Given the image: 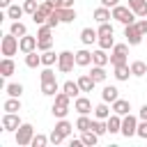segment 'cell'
Wrapping results in <instances>:
<instances>
[{
	"mask_svg": "<svg viewBox=\"0 0 147 147\" xmlns=\"http://www.w3.org/2000/svg\"><path fill=\"white\" fill-rule=\"evenodd\" d=\"M44 80H55V74H53L51 69H44V71H41V83H44Z\"/></svg>",
	"mask_w": 147,
	"mask_h": 147,
	"instance_id": "obj_49",
	"label": "cell"
},
{
	"mask_svg": "<svg viewBox=\"0 0 147 147\" xmlns=\"http://www.w3.org/2000/svg\"><path fill=\"white\" fill-rule=\"evenodd\" d=\"M129 110H131V103H129L126 99L113 101V113H117V115H129Z\"/></svg>",
	"mask_w": 147,
	"mask_h": 147,
	"instance_id": "obj_13",
	"label": "cell"
},
{
	"mask_svg": "<svg viewBox=\"0 0 147 147\" xmlns=\"http://www.w3.org/2000/svg\"><path fill=\"white\" fill-rule=\"evenodd\" d=\"M90 76L94 78V83H103V80H106V69H103V67H99V64H94Z\"/></svg>",
	"mask_w": 147,
	"mask_h": 147,
	"instance_id": "obj_30",
	"label": "cell"
},
{
	"mask_svg": "<svg viewBox=\"0 0 147 147\" xmlns=\"http://www.w3.org/2000/svg\"><path fill=\"white\" fill-rule=\"evenodd\" d=\"M94 18H96L99 23H106L108 18H113V11H110L108 7H103V5H101L99 9H94Z\"/></svg>",
	"mask_w": 147,
	"mask_h": 147,
	"instance_id": "obj_18",
	"label": "cell"
},
{
	"mask_svg": "<svg viewBox=\"0 0 147 147\" xmlns=\"http://www.w3.org/2000/svg\"><path fill=\"white\" fill-rule=\"evenodd\" d=\"M113 53H122V55H126V53H129V46H126V44H115V46H113Z\"/></svg>",
	"mask_w": 147,
	"mask_h": 147,
	"instance_id": "obj_48",
	"label": "cell"
},
{
	"mask_svg": "<svg viewBox=\"0 0 147 147\" xmlns=\"http://www.w3.org/2000/svg\"><path fill=\"white\" fill-rule=\"evenodd\" d=\"M67 113H69V108H64V106H53V115H55L57 119H64Z\"/></svg>",
	"mask_w": 147,
	"mask_h": 147,
	"instance_id": "obj_43",
	"label": "cell"
},
{
	"mask_svg": "<svg viewBox=\"0 0 147 147\" xmlns=\"http://www.w3.org/2000/svg\"><path fill=\"white\" fill-rule=\"evenodd\" d=\"M69 133H71V124H69L67 119H60V122L55 124L53 133H51V142H53V145H60V142H62Z\"/></svg>",
	"mask_w": 147,
	"mask_h": 147,
	"instance_id": "obj_2",
	"label": "cell"
},
{
	"mask_svg": "<svg viewBox=\"0 0 147 147\" xmlns=\"http://www.w3.org/2000/svg\"><path fill=\"white\" fill-rule=\"evenodd\" d=\"M113 18H117V21L124 23V25H131V23H136V11H133L131 7L117 5V7H113Z\"/></svg>",
	"mask_w": 147,
	"mask_h": 147,
	"instance_id": "obj_1",
	"label": "cell"
},
{
	"mask_svg": "<svg viewBox=\"0 0 147 147\" xmlns=\"http://www.w3.org/2000/svg\"><path fill=\"white\" fill-rule=\"evenodd\" d=\"M62 92H67L69 96H78V92H80V85H78V80L74 83V80H67L64 85H62Z\"/></svg>",
	"mask_w": 147,
	"mask_h": 147,
	"instance_id": "obj_23",
	"label": "cell"
},
{
	"mask_svg": "<svg viewBox=\"0 0 147 147\" xmlns=\"http://www.w3.org/2000/svg\"><path fill=\"white\" fill-rule=\"evenodd\" d=\"M122 133H124L126 138L138 136V119H136L133 115H124V119H122Z\"/></svg>",
	"mask_w": 147,
	"mask_h": 147,
	"instance_id": "obj_7",
	"label": "cell"
},
{
	"mask_svg": "<svg viewBox=\"0 0 147 147\" xmlns=\"http://www.w3.org/2000/svg\"><path fill=\"white\" fill-rule=\"evenodd\" d=\"M48 140H51V138H46V136H41V133H37V136L32 138V142H30V145H32V147H44V145H46Z\"/></svg>",
	"mask_w": 147,
	"mask_h": 147,
	"instance_id": "obj_41",
	"label": "cell"
},
{
	"mask_svg": "<svg viewBox=\"0 0 147 147\" xmlns=\"http://www.w3.org/2000/svg\"><path fill=\"white\" fill-rule=\"evenodd\" d=\"M48 2H51L55 9H60V7H62V0H48Z\"/></svg>",
	"mask_w": 147,
	"mask_h": 147,
	"instance_id": "obj_53",
	"label": "cell"
},
{
	"mask_svg": "<svg viewBox=\"0 0 147 147\" xmlns=\"http://www.w3.org/2000/svg\"><path fill=\"white\" fill-rule=\"evenodd\" d=\"M57 57H60V55H55L53 51H44V55H41V64H44V67H51V64H55Z\"/></svg>",
	"mask_w": 147,
	"mask_h": 147,
	"instance_id": "obj_33",
	"label": "cell"
},
{
	"mask_svg": "<svg viewBox=\"0 0 147 147\" xmlns=\"http://www.w3.org/2000/svg\"><path fill=\"white\" fill-rule=\"evenodd\" d=\"M101 99H103L106 103H108V101H117V99H119V90L113 87V85H106L103 92H101Z\"/></svg>",
	"mask_w": 147,
	"mask_h": 147,
	"instance_id": "obj_12",
	"label": "cell"
},
{
	"mask_svg": "<svg viewBox=\"0 0 147 147\" xmlns=\"http://www.w3.org/2000/svg\"><path fill=\"white\" fill-rule=\"evenodd\" d=\"M140 119H147V103L140 108Z\"/></svg>",
	"mask_w": 147,
	"mask_h": 147,
	"instance_id": "obj_52",
	"label": "cell"
},
{
	"mask_svg": "<svg viewBox=\"0 0 147 147\" xmlns=\"http://www.w3.org/2000/svg\"><path fill=\"white\" fill-rule=\"evenodd\" d=\"M92 62L99 64V67H106V64H108V55L103 53V48H99V51L92 53Z\"/></svg>",
	"mask_w": 147,
	"mask_h": 147,
	"instance_id": "obj_24",
	"label": "cell"
},
{
	"mask_svg": "<svg viewBox=\"0 0 147 147\" xmlns=\"http://www.w3.org/2000/svg\"><path fill=\"white\" fill-rule=\"evenodd\" d=\"M138 136H140V138H145V140H147V119H142V122H140V124H138Z\"/></svg>",
	"mask_w": 147,
	"mask_h": 147,
	"instance_id": "obj_47",
	"label": "cell"
},
{
	"mask_svg": "<svg viewBox=\"0 0 147 147\" xmlns=\"http://www.w3.org/2000/svg\"><path fill=\"white\" fill-rule=\"evenodd\" d=\"M92 131L99 133V136H103V133L108 131V124H103L101 119H94V122H92Z\"/></svg>",
	"mask_w": 147,
	"mask_h": 147,
	"instance_id": "obj_39",
	"label": "cell"
},
{
	"mask_svg": "<svg viewBox=\"0 0 147 147\" xmlns=\"http://www.w3.org/2000/svg\"><path fill=\"white\" fill-rule=\"evenodd\" d=\"M131 74H133V76H145V74H147V64H145L142 60H136V62L131 64Z\"/></svg>",
	"mask_w": 147,
	"mask_h": 147,
	"instance_id": "obj_28",
	"label": "cell"
},
{
	"mask_svg": "<svg viewBox=\"0 0 147 147\" xmlns=\"http://www.w3.org/2000/svg\"><path fill=\"white\" fill-rule=\"evenodd\" d=\"M18 126H21L18 115H16V113H5V117H2V129H5V131H16Z\"/></svg>",
	"mask_w": 147,
	"mask_h": 147,
	"instance_id": "obj_9",
	"label": "cell"
},
{
	"mask_svg": "<svg viewBox=\"0 0 147 147\" xmlns=\"http://www.w3.org/2000/svg\"><path fill=\"white\" fill-rule=\"evenodd\" d=\"M74 108H76L80 115H87V113H92V103H90V99H85V96H78V99L74 101Z\"/></svg>",
	"mask_w": 147,
	"mask_h": 147,
	"instance_id": "obj_10",
	"label": "cell"
},
{
	"mask_svg": "<svg viewBox=\"0 0 147 147\" xmlns=\"http://www.w3.org/2000/svg\"><path fill=\"white\" fill-rule=\"evenodd\" d=\"M101 5L110 9V7H117V5H119V0H101Z\"/></svg>",
	"mask_w": 147,
	"mask_h": 147,
	"instance_id": "obj_51",
	"label": "cell"
},
{
	"mask_svg": "<svg viewBox=\"0 0 147 147\" xmlns=\"http://www.w3.org/2000/svg\"><path fill=\"white\" fill-rule=\"evenodd\" d=\"M14 69H16V67H14V62H11V57H5V60L0 62V76H2V78H7V76H11V74H14Z\"/></svg>",
	"mask_w": 147,
	"mask_h": 147,
	"instance_id": "obj_16",
	"label": "cell"
},
{
	"mask_svg": "<svg viewBox=\"0 0 147 147\" xmlns=\"http://www.w3.org/2000/svg\"><path fill=\"white\" fill-rule=\"evenodd\" d=\"M76 129H78V131H90V129H92V119H90L87 115H80L78 122H76Z\"/></svg>",
	"mask_w": 147,
	"mask_h": 147,
	"instance_id": "obj_32",
	"label": "cell"
},
{
	"mask_svg": "<svg viewBox=\"0 0 147 147\" xmlns=\"http://www.w3.org/2000/svg\"><path fill=\"white\" fill-rule=\"evenodd\" d=\"M57 14H60V21H62V23H71V21L76 18L74 7H62V9H57Z\"/></svg>",
	"mask_w": 147,
	"mask_h": 147,
	"instance_id": "obj_19",
	"label": "cell"
},
{
	"mask_svg": "<svg viewBox=\"0 0 147 147\" xmlns=\"http://www.w3.org/2000/svg\"><path fill=\"white\" fill-rule=\"evenodd\" d=\"M23 9H25L28 14H34V11L39 9V5H37V0H25V5H23Z\"/></svg>",
	"mask_w": 147,
	"mask_h": 147,
	"instance_id": "obj_46",
	"label": "cell"
},
{
	"mask_svg": "<svg viewBox=\"0 0 147 147\" xmlns=\"http://www.w3.org/2000/svg\"><path fill=\"white\" fill-rule=\"evenodd\" d=\"M18 48H21V44H18L16 34H11V32H9V34H5V37H2V55H5V57H11Z\"/></svg>",
	"mask_w": 147,
	"mask_h": 147,
	"instance_id": "obj_6",
	"label": "cell"
},
{
	"mask_svg": "<svg viewBox=\"0 0 147 147\" xmlns=\"http://www.w3.org/2000/svg\"><path fill=\"white\" fill-rule=\"evenodd\" d=\"M136 25H138V30H140V32H142V37H145V34H147V21H138Z\"/></svg>",
	"mask_w": 147,
	"mask_h": 147,
	"instance_id": "obj_50",
	"label": "cell"
},
{
	"mask_svg": "<svg viewBox=\"0 0 147 147\" xmlns=\"http://www.w3.org/2000/svg\"><path fill=\"white\" fill-rule=\"evenodd\" d=\"M7 94L9 96H21L23 94V85L21 83H9L7 85Z\"/></svg>",
	"mask_w": 147,
	"mask_h": 147,
	"instance_id": "obj_36",
	"label": "cell"
},
{
	"mask_svg": "<svg viewBox=\"0 0 147 147\" xmlns=\"http://www.w3.org/2000/svg\"><path fill=\"white\" fill-rule=\"evenodd\" d=\"M5 110H7V113H18V110H21V101H18V96H9V99L5 101Z\"/></svg>",
	"mask_w": 147,
	"mask_h": 147,
	"instance_id": "obj_26",
	"label": "cell"
},
{
	"mask_svg": "<svg viewBox=\"0 0 147 147\" xmlns=\"http://www.w3.org/2000/svg\"><path fill=\"white\" fill-rule=\"evenodd\" d=\"M53 46V39H37V48L39 51H51Z\"/></svg>",
	"mask_w": 147,
	"mask_h": 147,
	"instance_id": "obj_45",
	"label": "cell"
},
{
	"mask_svg": "<svg viewBox=\"0 0 147 147\" xmlns=\"http://www.w3.org/2000/svg\"><path fill=\"white\" fill-rule=\"evenodd\" d=\"M57 80H44L41 83V94H46V96H55L57 94Z\"/></svg>",
	"mask_w": 147,
	"mask_h": 147,
	"instance_id": "obj_15",
	"label": "cell"
},
{
	"mask_svg": "<svg viewBox=\"0 0 147 147\" xmlns=\"http://www.w3.org/2000/svg\"><path fill=\"white\" fill-rule=\"evenodd\" d=\"M94 117H96V119H108V117H110V110H108L106 101H103V103H99V106L94 108Z\"/></svg>",
	"mask_w": 147,
	"mask_h": 147,
	"instance_id": "obj_31",
	"label": "cell"
},
{
	"mask_svg": "<svg viewBox=\"0 0 147 147\" xmlns=\"http://www.w3.org/2000/svg\"><path fill=\"white\" fill-rule=\"evenodd\" d=\"M74 64H76V53H71V51H62L60 57H57V69H60L62 74H69V71L74 69Z\"/></svg>",
	"mask_w": 147,
	"mask_h": 147,
	"instance_id": "obj_4",
	"label": "cell"
},
{
	"mask_svg": "<svg viewBox=\"0 0 147 147\" xmlns=\"http://www.w3.org/2000/svg\"><path fill=\"white\" fill-rule=\"evenodd\" d=\"M51 30H53V28H51L48 23H44V25L39 28V32H37V39H53V37H51Z\"/></svg>",
	"mask_w": 147,
	"mask_h": 147,
	"instance_id": "obj_38",
	"label": "cell"
},
{
	"mask_svg": "<svg viewBox=\"0 0 147 147\" xmlns=\"http://www.w3.org/2000/svg\"><path fill=\"white\" fill-rule=\"evenodd\" d=\"M0 7H9V0H0Z\"/></svg>",
	"mask_w": 147,
	"mask_h": 147,
	"instance_id": "obj_55",
	"label": "cell"
},
{
	"mask_svg": "<svg viewBox=\"0 0 147 147\" xmlns=\"http://www.w3.org/2000/svg\"><path fill=\"white\" fill-rule=\"evenodd\" d=\"M124 37H126V41H129L131 46H136V44H140V41H142V32L138 30V25H136V23H131V25H126V28H124Z\"/></svg>",
	"mask_w": 147,
	"mask_h": 147,
	"instance_id": "obj_8",
	"label": "cell"
},
{
	"mask_svg": "<svg viewBox=\"0 0 147 147\" xmlns=\"http://www.w3.org/2000/svg\"><path fill=\"white\" fill-rule=\"evenodd\" d=\"M106 124H108V131H110V133H117V131H122V119H119V115H117V113H115V115H110Z\"/></svg>",
	"mask_w": 147,
	"mask_h": 147,
	"instance_id": "obj_21",
	"label": "cell"
},
{
	"mask_svg": "<svg viewBox=\"0 0 147 147\" xmlns=\"http://www.w3.org/2000/svg\"><path fill=\"white\" fill-rule=\"evenodd\" d=\"M96 41H99V48H103V51H106V48H110V46H115V39H113V34H106V37H99Z\"/></svg>",
	"mask_w": 147,
	"mask_h": 147,
	"instance_id": "obj_37",
	"label": "cell"
},
{
	"mask_svg": "<svg viewBox=\"0 0 147 147\" xmlns=\"http://www.w3.org/2000/svg\"><path fill=\"white\" fill-rule=\"evenodd\" d=\"M78 85H80V92H92V87H94V78H92L90 74H83V76L78 78Z\"/></svg>",
	"mask_w": 147,
	"mask_h": 147,
	"instance_id": "obj_17",
	"label": "cell"
},
{
	"mask_svg": "<svg viewBox=\"0 0 147 147\" xmlns=\"http://www.w3.org/2000/svg\"><path fill=\"white\" fill-rule=\"evenodd\" d=\"M110 64H113V67L126 64V55H122V53H113V55H110Z\"/></svg>",
	"mask_w": 147,
	"mask_h": 147,
	"instance_id": "obj_40",
	"label": "cell"
},
{
	"mask_svg": "<svg viewBox=\"0 0 147 147\" xmlns=\"http://www.w3.org/2000/svg\"><path fill=\"white\" fill-rule=\"evenodd\" d=\"M76 64H78V67L92 64V53H90V51H78V53H76Z\"/></svg>",
	"mask_w": 147,
	"mask_h": 147,
	"instance_id": "obj_20",
	"label": "cell"
},
{
	"mask_svg": "<svg viewBox=\"0 0 147 147\" xmlns=\"http://www.w3.org/2000/svg\"><path fill=\"white\" fill-rule=\"evenodd\" d=\"M32 138H34V129H32V124H21V126L16 129V145H18V147L30 145Z\"/></svg>",
	"mask_w": 147,
	"mask_h": 147,
	"instance_id": "obj_3",
	"label": "cell"
},
{
	"mask_svg": "<svg viewBox=\"0 0 147 147\" xmlns=\"http://www.w3.org/2000/svg\"><path fill=\"white\" fill-rule=\"evenodd\" d=\"M11 34H16V37H25L28 30H25V25H23L21 21H14V23H11Z\"/></svg>",
	"mask_w": 147,
	"mask_h": 147,
	"instance_id": "obj_35",
	"label": "cell"
},
{
	"mask_svg": "<svg viewBox=\"0 0 147 147\" xmlns=\"http://www.w3.org/2000/svg\"><path fill=\"white\" fill-rule=\"evenodd\" d=\"M96 138H99V133H94V131L90 129V131H83V138H80V140H83V145L94 147V145H96Z\"/></svg>",
	"mask_w": 147,
	"mask_h": 147,
	"instance_id": "obj_27",
	"label": "cell"
},
{
	"mask_svg": "<svg viewBox=\"0 0 147 147\" xmlns=\"http://www.w3.org/2000/svg\"><path fill=\"white\" fill-rule=\"evenodd\" d=\"M129 74H131V67H126V64L115 67V78L117 80H129Z\"/></svg>",
	"mask_w": 147,
	"mask_h": 147,
	"instance_id": "obj_29",
	"label": "cell"
},
{
	"mask_svg": "<svg viewBox=\"0 0 147 147\" xmlns=\"http://www.w3.org/2000/svg\"><path fill=\"white\" fill-rule=\"evenodd\" d=\"M129 7L136 11V16H147V0H129Z\"/></svg>",
	"mask_w": 147,
	"mask_h": 147,
	"instance_id": "obj_14",
	"label": "cell"
},
{
	"mask_svg": "<svg viewBox=\"0 0 147 147\" xmlns=\"http://www.w3.org/2000/svg\"><path fill=\"white\" fill-rule=\"evenodd\" d=\"M53 9H55V7H53L48 0H46V2H41V5H39V9L32 14V21H34L37 25H44V23L48 21V16L53 14Z\"/></svg>",
	"mask_w": 147,
	"mask_h": 147,
	"instance_id": "obj_5",
	"label": "cell"
},
{
	"mask_svg": "<svg viewBox=\"0 0 147 147\" xmlns=\"http://www.w3.org/2000/svg\"><path fill=\"white\" fill-rule=\"evenodd\" d=\"M62 7H74V0H62ZM60 7V9H62Z\"/></svg>",
	"mask_w": 147,
	"mask_h": 147,
	"instance_id": "obj_54",
	"label": "cell"
},
{
	"mask_svg": "<svg viewBox=\"0 0 147 147\" xmlns=\"http://www.w3.org/2000/svg\"><path fill=\"white\" fill-rule=\"evenodd\" d=\"M96 37H99V32L92 30V28H85V30L80 32V41H83V44H92V41H96Z\"/></svg>",
	"mask_w": 147,
	"mask_h": 147,
	"instance_id": "obj_22",
	"label": "cell"
},
{
	"mask_svg": "<svg viewBox=\"0 0 147 147\" xmlns=\"http://www.w3.org/2000/svg\"><path fill=\"white\" fill-rule=\"evenodd\" d=\"M23 11H25V9L18 7V5H9V7H7V16H9V18H21Z\"/></svg>",
	"mask_w": 147,
	"mask_h": 147,
	"instance_id": "obj_34",
	"label": "cell"
},
{
	"mask_svg": "<svg viewBox=\"0 0 147 147\" xmlns=\"http://www.w3.org/2000/svg\"><path fill=\"white\" fill-rule=\"evenodd\" d=\"M25 64H28L30 69H37V67L41 64V55H37L34 51H32V53H25Z\"/></svg>",
	"mask_w": 147,
	"mask_h": 147,
	"instance_id": "obj_25",
	"label": "cell"
},
{
	"mask_svg": "<svg viewBox=\"0 0 147 147\" xmlns=\"http://www.w3.org/2000/svg\"><path fill=\"white\" fill-rule=\"evenodd\" d=\"M96 32H99V37H106V34H113V25H110V23L106 21V23H101V25H99V30H96Z\"/></svg>",
	"mask_w": 147,
	"mask_h": 147,
	"instance_id": "obj_42",
	"label": "cell"
},
{
	"mask_svg": "<svg viewBox=\"0 0 147 147\" xmlns=\"http://www.w3.org/2000/svg\"><path fill=\"white\" fill-rule=\"evenodd\" d=\"M46 23H48L51 28H55V25H60V23H62V21H60V14H57V9H53V14L48 16V21H46Z\"/></svg>",
	"mask_w": 147,
	"mask_h": 147,
	"instance_id": "obj_44",
	"label": "cell"
},
{
	"mask_svg": "<svg viewBox=\"0 0 147 147\" xmlns=\"http://www.w3.org/2000/svg\"><path fill=\"white\" fill-rule=\"evenodd\" d=\"M18 44H21V51H23V53H32V51L37 48V37H28V34H25V37H21Z\"/></svg>",
	"mask_w": 147,
	"mask_h": 147,
	"instance_id": "obj_11",
	"label": "cell"
}]
</instances>
